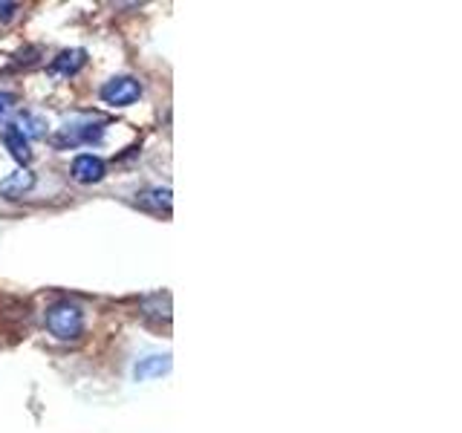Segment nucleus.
I'll use <instances>...</instances> for the list:
<instances>
[{"label":"nucleus","mask_w":462,"mask_h":433,"mask_svg":"<svg viewBox=\"0 0 462 433\" xmlns=\"http://www.w3.org/2000/svg\"><path fill=\"white\" fill-rule=\"evenodd\" d=\"M47 327L55 338L61 341H76L84 332V312L69 300H58L47 309Z\"/></svg>","instance_id":"f257e3e1"},{"label":"nucleus","mask_w":462,"mask_h":433,"mask_svg":"<svg viewBox=\"0 0 462 433\" xmlns=\"http://www.w3.org/2000/svg\"><path fill=\"white\" fill-rule=\"evenodd\" d=\"M142 96V84L130 76H116L101 87V101L113 107H130Z\"/></svg>","instance_id":"f03ea898"},{"label":"nucleus","mask_w":462,"mask_h":433,"mask_svg":"<svg viewBox=\"0 0 462 433\" xmlns=\"http://www.w3.org/2000/svg\"><path fill=\"white\" fill-rule=\"evenodd\" d=\"M105 173H107L105 162H101V159L93 156V153H81V156L72 159V180H76V182L93 185V182L105 180Z\"/></svg>","instance_id":"7ed1b4c3"},{"label":"nucleus","mask_w":462,"mask_h":433,"mask_svg":"<svg viewBox=\"0 0 462 433\" xmlns=\"http://www.w3.org/2000/svg\"><path fill=\"white\" fill-rule=\"evenodd\" d=\"M0 134H4V142H6V148L12 151V156L18 159V162H29L32 159V153H29V139L21 134L14 124H4L0 127Z\"/></svg>","instance_id":"20e7f679"},{"label":"nucleus","mask_w":462,"mask_h":433,"mask_svg":"<svg viewBox=\"0 0 462 433\" xmlns=\"http://www.w3.org/2000/svg\"><path fill=\"white\" fill-rule=\"evenodd\" d=\"M87 64V52L84 50H67L55 58L52 72H61V76H76V72Z\"/></svg>","instance_id":"39448f33"},{"label":"nucleus","mask_w":462,"mask_h":433,"mask_svg":"<svg viewBox=\"0 0 462 433\" xmlns=\"http://www.w3.org/2000/svg\"><path fill=\"white\" fill-rule=\"evenodd\" d=\"M32 173H26V170H18L14 177H9V180H4L0 182V194H6L9 199H18L26 188H32Z\"/></svg>","instance_id":"423d86ee"},{"label":"nucleus","mask_w":462,"mask_h":433,"mask_svg":"<svg viewBox=\"0 0 462 433\" xmlns=\"http://www.w3.org/2000/svg\"><path fill=\"white\" fill-rule=\"evenodd\" d=\"M168 367H171V358L168 355H151V358H144L142 364H136V379L144 382V379H151V375L165 373Z\"/></svg>","instance_id":"0eeeda50"},{"label":"nucleus","mask_w":462,"mask_h":433,"mask_svg":"<svg viewBox=\"0 0 462 433\" xmlns=\"http://www.w3.org/2000/svg\"><path fill=\"white\" fill-rule=\"evenodd\" d=\"M142 202H144V206H153L156 211H168L171 208V191H168V188H153V191H148V194H144L142 197Z\"/></svg>","instance_id":"6e6552de"},{"label":"nucleus","mask_w":462,"mask_h":433,"mask_svg":"<svg viewBox=\"0 0 462 433\" xmlns=\"http://www.w3.org/2000/svg\"><path fill=\"white\" fill-rule=\"evenodd\" d=\"M14 127H18L26 139L43 136V122H41V119H35V115H29V113H23V115H21V122L14 124Z\"/></svg>","instance_id":"1a4fd4ad"},{"label":"nucleus","mask_w":462,"mask_h":433,"mask_svg":"<svg viewBox=\"0 0 462 433\" xmlns=\"http://www.w3.org/2000/svg\"><path fill=\"white\" fill-rule=\"evenodd\" d=\"M14 110V96L12 93H0V115H6Z\"/></svg>","instance_id":"9d476101"},{"label":"nucleus","mask_w":462,"mask_h":433,"mask_svg":"<svg viewBox=\"0 0 462 433\" xmlns=\"http://www.w3.org/2000/svg\"><path fill=\"white\" fill-rule=\"evenodd\" d=\"M14 12H18V4H0V21H12Z\"/></svg>","instance_id":"9b49d317"}]
</instances>
